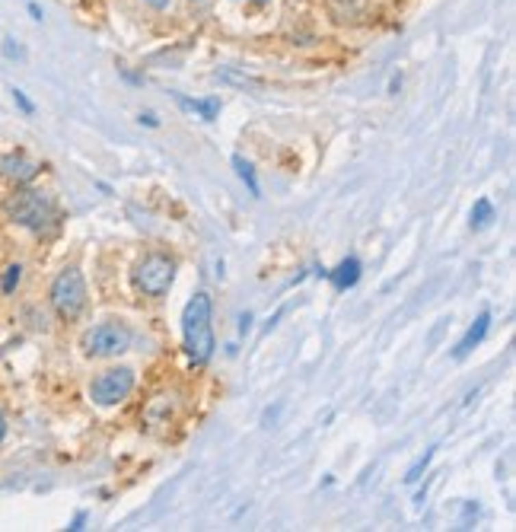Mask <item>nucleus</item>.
Instances as JSON below:
<instances>
[{
    "instance_id": "3",
    "label": "nucleus",
    "mask_w": 516,
    "mask_h": 532,
    "mask_svg": "<svg viewBox=\"0 0 516 532\" xmlns=\"http://www.w3.org/2000/svg\"><path fill=\"white\" fill-rule=\"evenodd\" d=\"M131 281L144 296H166L169 287L175 281V262L163 252H153V255L140 258L134 271H131Z\"/></svg>"
},
{
    "instance_id": "18",
    "label": "nucleus",
    "mask_w": 516,
    "mask_h": 532,
    "mask_svg": "<svg viewBox=\"0 0 516 532\" xmlns=\"http://www.w3.org/2000/svg\"><path fill=\"white\" fill-rule=\"evenodd\" d=\"M70 532H80V529H86V510H80V514L70 520V526H67Z\"/></svg>"
},
{
    "instance_id": "7",
    "label": "nucleus",
    "mask_w": 516,
    "mask_h": 532,
    "mask_svg": "<svg viewBox=\"0 0 516 532\" xmlns=\"http://www.w3.org/2000/svg\"><path fill=\"white\" fill-rule=\"evenodd\" d=\"M38 173H42V166H38L36 160H29L23 150H13V153H3V156H0V175H3V179H10V182L29 185Z\"/></svg>"
},
{
    "instance_id": "23",
    "label": "nucleus",
    "mask_w": 516,
    "mask_h": 532,
    "mask_svg": "<svg viewBox=\"0 0 516 532\" xmlns=\"http://www.w3.org/2000/svg\"><path fill=\"white\" fill-rule=\"evenodd\" d=\"M3 437H7V418L0 414V443H3Z\"/></svg>"
},
{
    "instance_id": "14",
    "label": "nucleus",
    "mask_w": 516,
    "mask_h": 532,
    "mask_svg": "<svg viewBox=\"0 0 516 532\" xmlns=\"http://www.w3.org/2000/svg\"><path fill=\"white\" fill-rule=\"evenodd\" d=\"M19 281H23V265H10L3 275H0V294L3 296H13L16 294Z\"/></svg>"
},
{
    "instance_id": "6",
    "label": "nucleus",
    "mask_w": 516,
    "mask_h": 532,
    "mask_svg": "<svg viewBox=\"0 0 516 532\" xmlns=\"http://www.w3.org/2000/svg\"><path fill=\"white\" fill-rule=\"evenodd\" d=\"M134 383H138V377H134L131 367H112L92 379L90 398L96 405H102V408H112V405H121L134 392Z\"/></svg>"
},
{
    "instance_id": "1",
    "label": "nucleus",
    "mask_w": 516,
    "mask_h": 532,
    "mask_svg": "<svg viewBox=\"0 0 516 532\" xmlns=\"http://www.w3.org/2000/svg\"><path fill=\"white\" fill-rule=\"evenodd\" d=\"M214 303L211 296L204 294H194L182 309V344H185V354L192 360L194 367H201L207 360L214 357Z\"/></svg>"
},
{
    "instance_id": "4",
    "label": "nucleus",
    "mask_w": 516,
    "mask_h": 532,
    "mask_svg": "<svg viewBox=\"0 0 516 532\" xmlns=\"http://www.w3.org/2000/svg\"><path fill=\"white\" fill-rule=\"evenodd\" d=\"M51 306L64 322L80 319V312L86 309V281L77 268H64L51 284Z\"/></svg>"
},
{
    "instance_id": "20",
    "label": "nucleus",
    "mask_w": 516,
    "mask_h": 532,
    "mask_svg": "<svg viewBox=\"0 0 516 532\" xmlns=\"http://www.w3.org/2000/svg\"><path fill=\"white\" fill-rule=\"evenodd\" d=\"M249 329H252V312H242L240 316V335H246Z\"/></svg>"
},
{
    "instance_id": "13",
    "label": "nucleus",
    "mask_w": 516,
    "mask_h": 532,
    "mask_svg": "<svg viewBox=\"0 0 516 532\" xmlns=\"http://www.w3.org/2000/svg\"><path fill=\"white\" fill-rule=\"evenodd\" d=\"M433 456H437V446H430V450H427L424 456L417 459L415 466L408 468V472H405V485H417V481H421V478H424V472H427V468H430Z\"/></svg>"
},
{
    "instance_id": "19",
    "label": "nucleus",
    "mask_w": 516,
    "mask_h": 532,
    "mask_svg": "<svg viewBox=\"0 0 516 532\" xmlns=\"http://www.w3.org/2000/svg\"><path fill=\"white\" fill-rule=\"evenodd\" d=\"M26 10H29V16L36 19V23H42V19H45V13H42V7H38L36 0H29V3H26Z\"/></svg>"
},
{
    "instance_id": "8",
    "label": "nucleus",
    "mask_w": 516,
    "mask_h": 532,
    "mask_svg": "<svg viewBox=\"0 0 516 532\" xmlns=\"http://www.w3.org/2000/svg\"><path fill=\"white\" fill-rule=\"evenodd\" d=\"M488 329H491V312L485 309V312L478 316V319H475V322L469 325V331L462 335V341L456 344V351H452V357H456V360H465V357H469L472 351H475V348L481 344V341H485Z\"/></svg>"
},
{
    "instance_id": "11",
    "label": "nucleus",
    "mask_w": 516,
    "mask_h": 532,
    "mask_svg": "<svg viewBox=\"0 0 516 532\" xmlns=\"http://www.w3.org/2000/svg\"><path fill=\"white\" fill-rule=\"evenodd\" d=\"M230 163H233V169H236V175L242 179V185L249 188V194H252V198H261V185H258L255 169H252V163H249V160H246L242 153H233V160H230Z\"/></svg>"
},
{
    "instance_id": "21",
    "label": "nucleus",
    "mask_w": 516,
    "mask_h": 532,
    "mask_svg": "<svg viewBox=\"0 0 516 532\" xmlns=\"http://www.w3.org/2000/svg\"><path fill=\"white\" fill-rule=\"evenodd\" d=\"M277 411H281V405H277V408H268V411H265V418H261V421H265V427H271V421L277 418Z\"/></svg>"
},
{
    "instance_id": "16",
    "label": "nucleus",
    "mask_w": 516,
    "mask_h": 532,
    "mask_svg": "<svg viewBox=\"0 0 516 532\" xmlns=\"http://www.w3.org/2000/svg\"><path fill=\"white\" fill-rule=\"evenodd\" d=\"M3 58H10V61H23V58H26V48L19 45L16 38H3Z\"/></svg>"
},
{
    "instance_id": "17",
    "label": "nucleus",
    "mask_w": 516,
    "mask_h": 532,
    "mask_svg": "<svg viewBox=\"0 0 516 532\" xmlns=\"http://www.w3.org/2000/svg\"><path fill=\"white\" fill-rule=\"evenodd\" d=\"M138 121L144 125V128H159V118L153 115V112H140V115H138Z\"/></svg>"
},
{
    "instance_id": "12",
    "label": "nucleus",
    "mask_w": 516,
    "mask_h": 532,
    "mask_svg": "<svg viewBox=\"0 0 516 532\" xmlns=\"http://www.w3.org/2000/svg\"><path fill=\"white\" fill-rule=\"evenodd\" d=\"M498 220V207L491 204V198H478L472 204V229H488Z\"/></svg>"
},
{
    "instance_id": "26",
    "label": "nucleus",
    "mask_w": 516,
    "mask_h": 532,
    "mask_svg": "<svg viewBox=\"0 0 516 532\" xmlns=\"http://www.w3.org/2000/svg\"><path fill=\"white\" fill-rule=\"evenodd\" d=\"M192 3H207V0H192Z\"/></svg>"
},
{
    "instance_id": "9",
    "label": "nucleus",
    "mask_w": 516,
    "mask_h": 532,
    "mask_svg": "<svg viewBox=\"0 0 516 532\" xmlns=\"http://www.w3.org/2000/svg\"><path fill=\"white\" fill-rule=\"evenodd\" d=\"M175 102H179V109L192 112V115H198L201 121H217V115H220V99H217V96H207V99H188V96H175Z\"/></svg>"
},
{
    "instance_id": "2",
    "label": "nucleus",
    "mask_w": 516,
    "mask_h": 532,
    "mask_svg": "<svg viewBox=\"0 0 516 532\" xmlns=\"http://www.w3.org/2000/svg\"><path fill=\"white\" fill-rule=\"evenodd\" d=\"M3 214H7V220L32 229V233H48V229L57 227L55 201L45 192H36V188H19L16 194H10L3 201Z\"/></svg>"
},
{
    "instance_id": "15",
    "label": "nucleus",
    "mask_w": 516,
    "mask_h": 532,
    "mask_svg": "<svg viewBox=\"0 0 516 532\" xmlns=\"http://www.w3.org/2000/svg\"><path fill=\"white\" fill-rule=\"evenodd\" d=\"M10 96H13V102H16V109L23 112L26 118H32V115H36V102L29 99V96H26L23 90H19V86H13V90H10Z\"/></svg>"
},
{
    "instance_id": "5",
    "label": "nucleus",
    "mask_w": 516,
    "mask_h": 532,
    "mask_svg": "<svg viewBox=\"0 0 516 532\" xmlns=\"http://www.w3.org/2000/svg\"><path fill=\"white\" fill-rule=\"evenodd\" d=\"M86 357H118L131 348V329L121 322H102L96 329H90L80 341Z\"/></svg>"
},
{
    "instance_id": "10",
    "label": "nucleus",
    "mask_w": 516,
    "mask_h": 532,
    "mask_svg": "<svg viewBox=\"0 0 516 532\" xmlns=\"http://www.w3.org/2000/svg\"><path fill=\"white\" fill-rule=\"evenodd\" d=\"M325 277L332 281L335 290H348V287H354L360 281V262L354 255L344 258V262L335 268V271H325Z\"/></svg>"
},
{
    "instance_id": "22",
    "label": "nucleus",
    "mask_w": 516,
    "mask_h": 532,
    "mask_svg": "<svg viewBox=\"0 0 516 532\" xmlns=\"http://www.w3.org/2000/svg\"><path fill=\"white\" fill-rule=\"evenodd\" d=\"M147 3H150V7H157V10H166L172 0H147Z\"/></svg>"
},
{
    "instance_id": "24",
    "label": "nucleus",
    "mask_w": 516,
    "mask_h": 532,
    "mask_svg": "<svg viewBox=\"0 0 516 532\" xmlns=\"http://www.w3.org/2000/svg\"><path fill=\"white\" fill-rule=\"evenodd\" d=\"M96 188H99L102 194H112V185H105V182H96Z\"/></svg>"
},
{
    "instance_id": "25",
    "label": "nucleus",
    "mask_w": 516,
    "mask_h": 532,
    "mask_svg": "<svg viewBox=\"0 0 516 532\" xmlns=\"http://www.w3.org/2000/svg\"><path fill=\"white\" fill-rule=\"evenodd\" d=\"M246 3H258V7H265L268 0H246Z\"/></svg>"
}]
</instances>
